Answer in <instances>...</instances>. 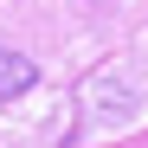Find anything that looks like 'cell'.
I'll list each match as a JSON object with an SVG mask.
<instances>
[{
  "mask_svg": "<svg viewBox=\"0 0 148 148\" xmlns=\"http://www.w3.org/2000/svg\"><path fill=\"white\" fill-rule=\"evenodd\" d=\"M32 58H19V52H7V45H0V103H13V97H26L32 90Z\"/></svg>",
  "mask_w": 148,
  "mask_h": 148,
  "instance_id": "cell-1",
  "label": "cell"
}]
</instances>
